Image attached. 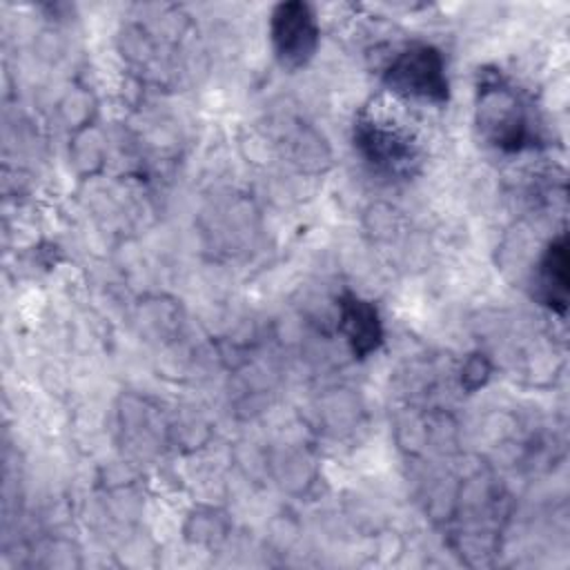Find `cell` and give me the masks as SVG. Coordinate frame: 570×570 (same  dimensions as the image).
Masks as SVG:
<instances>
[{
	"instance_id": "obj_1",
	"label": "cell",
	"mask_w": 570,
	"mask_h": 570,
	"mask_svg": "<svg viewBox=\"0 0 570 570\" xmlns=\"http://www.w3.org/2000/svg\"><path fill=\"white\" fill-rule=\"evenodd\" d=\"M385 85L392 94L441 105L448 100L450 82L443 53L425 42L399 51L385 69Z\"/></svg>"
},
{
	"instance_id": "obj_2",
	"label": "cell",
	"mask_w": 570,
	"mask_h": 570,
	"mask_svg": "<svg viewBox=\"0 0 570 570\" xmlns=\"http://www.w3.org/2000/svg\"><path fill=\"white\" fill-rule=\"evenodd\" d=\"M269 38L285 69L305 67L318 49V22L305 2H281L269 18Z\"/></svg>"
},
{
	"instance_id": "obj_3",
	"label": "cell",
	"mask_w": 570,
	"mask_h": 570,
	"mask_svg": "<svg viewBox=\"0 0 570 570\" xmlns=\"http://www.w3.org/2000/svg\"><path fill=\"white\" fill-rule=\"evenodd\" d=\"M479 127L485 138L508 151L521 149L528 138V116L514 91L508 87H483L479 91Z\"/></svg>"
},
{
	"instance_id": "obj_4",
	"label": "cell",
	"mask_w": 570,
	"mask_h": 570,
	"mask_svg": "<svg viewBox=\"0 0 570 570\" xmlns=\"http://www.w3.org/2000/svg\"><path fill=\"white\" fill-rule=\"evenodd\" d=\"M354 140L363 156L385 171H403L414 163V147L410 136L390 122H379L374 118L358 120Z\"/></svg>"
},
{
	"instance_id": "obj_5",
	"label": "cell",
	"mask_w": 570,
	"mask_h": 570,
	"mask_svg": "<svg viewBox=\"0 0 570 570\" xmlns=\"http://www.w3.org/2000/svg\"><path fill=\"white\" fill-rule=\"evenodd\" d=\"M338 332L356 358L370 356L383 341V325L376 307L354 294L343 296L338 303Z\"/></svg>"
},
{
	"instance_id": "obj_6",
	"label": "cell",
	"mask_w": 570,
	"mask_h": 570,
	"mask_svg": "<svg viewBox=\"0 0 570 570\" xmlns=\"http://www.w3.org/2000/svg\"><path fill=\"white\" fill-rule=\"evenodd\" d=\"M539 285L543 292V298L550 307H557L559 312L566 309L568 298V243L566 234H561L557 240L550 243L546 249L541 263H539Z\"/></svg>"
}]
</instances>
